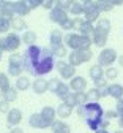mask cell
<instances>
[{
    "label": "cell",
    "mask_w": 123,
    "mask_h": 133,
    "mask_svg": "<svg viewBox=\"0 0 123 133\" xmlns=\"http://www.w3.org/2000/svg\"><path fill=\"white\" fill-rule=\"evenodd\" d=\"M77 114L81 116V117H85L87 125H89V128L93 130V131H98L101 122L104 121V111H103L101 105L92 103V102H89L84 106H79L77 108Z\"/></svg>",
    "instance_id": "1"
},
{
    "label": "cell",
    "mask_w": 123,
    "mask_h": 133,
    "mask_svg": "<svg viewBox=\"0 0 123 133\" xmlns=\"http://www.w3.org/2000/svg\"><path fill=\"white\" fill-rule=\"evenodd\" d=\"M41 54H43V48L40 46H28L25 49V52H24V70L35 76V70H37V66L40 63V59H41Z\"/></svg>",
    "instance_id": "2"
},
{
    "label": "cell",
    "mask_w": 123,
    "mask_h": 133,
    "mask_svg": "<svg viewBox=\"0 0 123 133\" xmlns=\"http://www.w3.org/2000/svg\"><path fill=\"white\" fill-rule=\"evenodd\" d=\"M55 63L54 62V54H52V49L49 48H43V54H41V59H40V63L37 66V70H35V76H44L47 73H50L52 70L55 68Z\"/></svg>",
    "instance_id": "3"
},
{
    "label": "cell",
    "mask_w": 123,
    "mask_h": 133,
    "mask_svg": "<svg viewBox=\"0 0 123 133\" xmlns=\"http://www.w3.org/2000/svg\"><path fill=\"white\" fill-rule=\"evenodd\" d=\"M49 89H50V92H54L60 100H65L69 94V84H66V82H63V81H60L59 78H54V79H50L49 81Z\"/></svg>",
    "instance_id": "4"
},
{
    "label": "cell",
    "mask_w": 123,
    "mask_h": 133,
    "mask_svg": "<svg viewBox=\"0 0 123 133\" xmlns=\"http://www.w3.org/2000/svg\"><path fill=\"white\" fill-rule=\"evenodd\" d=\"M99 14H101V10L98 6V2H84V16H85V21L89 22H95V21H99Z\"/></svg>",
    "instance_id": "5"
},
{
    "label": "cell",
    "mask_w": 123,
    "mask_h": 133,
    "mask_svg": "<svg viewBox=\"0 0 123 133\" xmlns=\"http://www.w3.org/2000/svg\"><path fill=\"white\" fill-rule=\"evenodd\" d=\"M92 57H93V52L92 51H71V52H69V56H68L69 63H71L74 68H76V66H79L81 63H85V62L92 60Z\"/></svg>",
    "instance_id": "6"
},
{
    "label": "cell",
    "mask_w": 123,
    "mask_h": 133,
    "mask_svg": "<svg viewBox=\"0 0 123 133\" xmlns=\"http://www.w3.org/2000/svg\"><path fill=\"white\" fill-rule=\"evenodd\" d=\"M117 60V51L112 48H104L98 56V65L101 66H109Z\"/></svg>",
    "instance_id": "7"
},
{
    "label": "cell",
    "mask_w": 123,
    "mask_h": 133,
    "mask_svg": "<svg viewBox=\"0 0 123 133\" xmlns=\"http://www.w3.org/2000/svg\"><path fill=\"white\" fill-rule=\"evenodd\" d=\"M55 68L57 71L60 73V76L63 79H73L76 76V68L69 63V62H65V60H59L55 63Z\"/></svg>",
    "instance_id": "8"
},
{
    "label": "cell",
    "mask_w": 123,
    "mask_h": 133,
    "mask_svg": "<svg viewBox=\"0 0 123 133\" xmlns=\"http://www.w3.org/2000/svg\"><path fill=\"white\" fill-rule=\"evenodd\" d=\"M21 43H22V38L17 35V33H8V35L5 37V46H6V51L11 52V54H13L14 51H17V49H19Z\"/></svg>",
    "instance_id": "9"
},
{
    "label": "cell",
    "mask_w": 123,
    "mask_h": 133,
    "mask_svg": "<svg viewBox=\"0 0 123 133\" xmlns=\"http://www.w3.org/2000/svg\"><path fill=\"white\" fill-rule=\"evenodd\" d=\"M65 44L68 48H71L73 51H81V44H82V35L81 33H68L65 35Z\"/></svg>",
    "instance_id": "10"
},
{
    "label": "cell",
    "mask_w": 123,
    "mask_h": 133,
    "mask_svg": "<svg viewBox=\"0 0 123 133\" xmlns=\"http://www.w3.org/2000/svg\"><path fill=\"white\" fill-rule=\"evenodd\" d=\"M68 19V16H66V11L65 10H62L60 6H54V8H52L50 10V13H49V21L50 22H54V24H63L65 21Z\"/></svg>",
    "instance_id": "11"
},
{
    "label": "cell",
    "mask_w": 123,
    "mask_h": 133,
    "mask_svg": "<svg viewBox=\"0 0 123 133\" xmlns=\"http://www.w3.org/2000/svg\"><path fill=\"white\" fill-rule=\"evenodd\" d=\"M107 37H109V32L103 30L99 27H95V32L92 35V40H93V44H96L98 48H104L107 43Z\"/></svg>",
    "instance_id": "12"
},
{
    "label": "cell",
    "mask_w": 123,
    "mask_h": 133,
    "mask_svg": "<svg viewBox=\"0 0 123 133\" xmlns=\"http://www.w3.org/2000/svg\"><path fill=\"white\" fill-rule=\"evenodd\" d=\"M69 89H71L74 94L85 92V89H87V79L84 76H74L71 81H69Z\"/></svg>",
    "instance_id": "13"
},
{
    "label": "cell",
    "mask_w": 123,
    "mask_h": 133,
    "mask_svg": "<svg viewBox=\"0 0 123 133\" xmlns=\"http://www.w3.org/2000/svg\"><path fill=\"white\" fill-rule=\"evenodd\" d=\"M21 121H22V111L17 109V108L10 109V112L6 114V122H8V125L14 128V127H17V125L21 124Z\"/></svg>",
    "instance_id": "14"
},
{
    "label": "cell",
    "mask_w": 123,
    "mask_h": 133,
    "mask_svg": "<svg viewBox=\"0 0 123 133\" xmlns=\"http://www.w3.org/2000/svg\"><path fill=\"white\" fill-rule=\"evenodd\" d=\"M28 124H30V127H33V128H49V127H50V125L43 119V116H41L40 112L32 114L30 117H28Z\"/></svg>",
    "instance_id": "15"
},
{
    "label": "cell",
    "mask_w": 123,
    "mask_h": 133,
    "mask_svg": "<svg viewBox=\"0 0 123 133\" xmlns=\"http://www.w3.org/2000/svg\"><path fill=\"white\" fill-rule=\"evenodd\" d=\"M32 87H33V92H35V94L41 95V94H44V92L49 90V81L44 79V78H38V79L33 81Z\"/></svg>",
    "instance_id": "16"
},
{
    "label": "cell",
    "mask_w": 123,
    "mask_h": 133,
    "mask_svg": "<svg viewBox=\"0 0 123 133\" xmlns=\"http://www.w3.org/2000/svg\"><path fill=\"white\" fill-rule=\"evenodd\" d=\"M40 114L43 116V119L52 127V124L55 122V117H57V109H55V108H52V106H44V108L41 109Z\"/></svg>",
    "instance_id": "17"
},
{
    "label": "cell",
    "mask_w": 123,
    "mask_h": 133,
    "mask_svg": "<svg viewBox=\"0 0 123 133\" xmlns=\"http://www.w3.org/2000/svg\"><path fill=\"white\" fill-rule=\"evenodd\" d=\"M63 35H62V30L60 29H54L49 35V41H50V49L52 48H57V46H62L63 44Z\"/></svg>",
    "instance_id": "18"
},
{
    "label": "cell",
    "mask_w": 123,
    "mask_h": 133,
    "mask_svg": "<svg viewBox=\"0 0 123 133\" xmlns=\"http://www.w3.org/2000/svg\"><path fill=\"white\" fill-rule=\"evenodd\" d=\"M16 13H14V2H5L3 3V8L0 10V16L2 18H5V19H10V21H13Z\"/></svg>",
    "instance_id": "19"
},
{
    "label": "cell",
    "mask_w": 123,
    "mask_h": 133,
    "mask_svg": "<svg viewBox=\"0 0 123 133\" xmlns=\"http://www.w3.org/2000/svg\"><path fill=\"white\" fill-rule=\"evenodd\" d=\"M50 130H52V133H71L69 125L66 122H63L62 119H59V121H55L54 124H52Z\"/></svg>",
    "instance_id": "20"
},
{
    "label": "cell",
    "mask_w": 123,
    "mask_h": 133,
    "mask_svg": "<svg viewBox=\"0 0 123 133\" xmlns=\"http://www.w3.org/2000/svg\"><path fill=\"white\" fill-rule=\"evenodd\" d=\"M30 6L27 2H14V13L17 14V18H22V16H27L30 13Z\"/></svg>",
    "instance_id": "21"
},
{
    "label": "cell",
    "mask_w": 123,
    "mask_h": 133,
    "mask_svg": "<svg viewBox=\"0 0 123 133\" xmlns=\"http://www.w3.org/2000/svg\"><path fill=\"white\" fill-rule=\"evenodd\" d=\"M109 95L114 97L117 102H123V86L121 84H111L109 86Z\"/></svg>",
    "instance_id": "22"
},
{
    "label": "cell",
    "mask_w": 123,
    "mask_h": 133,
    "mask_svg": "<svg viewBox=\"0 0 123 133\" xmlns=\"http://www.w3.org/2000/svg\"><path fill=\"white\" fill-rule=\"evenodd\" d=\"M89 75H90V79H93L95 82L99 81V79H103L104 76H106V73H104V70H103L101 65H93L92 68L89 70Z\"/></svg>",
    "instance_id": "23"
},
{
    "label": "cell",
    "mask_w": 123,
    "mask_h": 133,
    "mask_svg": "<svg viewBox=\"0 0 123 133\" xmlns=\"http://www.w3.org/2000/svg\"><path fill=\"white\" fill-rule=\"evenodd\" d=\"M77 32L81 33V35H84V37H90V35H93V32H95V25L92 22H89V21L84 19Z\"/></svg>",
    "instance_id": "24"
},
{
    "label": "cell",
    "mask_w": 123,
    "mask_h": 133,
    "mask_svg": "<svg viewBox=\"0 0 123 133\" xmlns=\"http://www.w3.org/2000/svg\"><path fill=\"white\" fill-rule=\"evenodd\" d=\"M95 87L99 90V94H101V98H104V97H107V95H109V86H107V79H99V81H96V82H95Z\"/></svg>",
    "instance_id": "25"
},
{
    "label": "cell",
    "mask_w": 123,
    "mask_h": 133,
    "mask_svg": "<svg viewBox=\"0 0 123 133\" xmlns=\"http://www.w3.org/2000/svg\"><path fill=\"white\" fill-rule=\"evenodd\" d=\"M71 112H73V108L68 106V105H65L63 102H62V105H59V108H57V116H59V117H62V119L69 117V116H71Z\"/></svg>",
    "instance_id": "26"
},
{
    "label": "cell",
    "mask_w": 123,
    "mask_h": 133,
    "mask_svg": "<svg viewBox=\"0 0 123 133\" xmlns=\"http://www.w3.org/2000/svg\"><path fill=\"white\" fill-rule=\"evenodd\" d=\"M30 86H32V84H30V79H28L27 76H24V75L16 79V89H17V90H27Z\"/></svg>",
    "instance_id": "27"
},
{
    "label": "cell",
    "mask_w": 123,
    "mask_h": 133,
    "mask_svg": "<svg viewBox=\"0 0 123 133\" xmlns=\"http://www.w3.org/2000/svg\"><path fill=\"white\" fill-rule=\"evenodd\" d=\"M21 38H22V43H25L28 46H35V41H37V33L32 32V30H27V32H24V35Z\"/></svg>",
    "instance_id": "28"
},
{
    "label": "cell",
    "mask_w": 123,
    "mask_h": 133,
    "mask_svg": "<svg viewBox=\"0 0 123 133\" xmlns=\"http://www.w3.org/2000/svg\"><path fill=\"white\" fill-rule=\"evenodd\" d=\"M11 89L10 86V79H8V75L6 73H0V92L5 94Z\"/></svg>",
    "instance_id": "29"
},
{
    "label": "cell",
    "mask_w": 123,
    "mask_h": 133,
    "mask_svg": "<svg viewBox=\"0 0 123 133\" xmlns=\"http://www.w3.org/2000/svg\"><path fill=\"white\" fill-rule=\"evenodd\" d=\"M69 13H71L73 16H81L84 14V2H73L71 3V8H69Z\"/></svg>",
    "instance_id": "30"
},
{
    "label": "cell",
    "mask_w": 123,
    "mask_h": 133,
    "mask_svg": "<svg viewBox=\"0 0 123 133\" xmlns=\"http://www.w3.org/2000/svg\"><path fill=\"white\" fill-rule=\"evenodd\" d=\"M11 27L14 29V30H25L27 29V24H25V21L22 19V18H17V16H16V18L11 21ZM27 32V30H25Z\"/></svg>",
    "instance_id": "31"
},
{
    "label": "cell",
    "mask_w": 123,
    "mask_h": 133,
    "mask_svg": "<svg viewBox=\"0 0 123 133\" xmlns=\"http://www.w3.org/2000/svg\"><path fill=\"white\" fill-rule=\"evenodd\" d=\"M22 71H24V66H19V65H10V63H8V75H10V76L19 78V76H22Z\"/></svg>",
    "instance_id": "32"
},
{
    "label": "cell",
    "mask_w": 123,
    "mask_h": 133,
    "mask_svg": "<svg viewBox=\"0 0 123 133\" xmlns=\"http://www.w3.org/2000/svg\"><path fill=\"white\" fill-rule=\"evenodd\" d=\"M8 63H10V65H19V66H24V56H21V54H10Z\"/></svg>",
    "instance_id": "33"
},
{
    "label": "cell",
    "mask_w": 123,
    "mask_h": 133,
    "mask_svg": "<svg viewBox=\"0 0 123 133\" xmlns=\"http://www.w3.org/2000/svg\"><path fill=\"white\" fill-rule=\"evenodd\" d=\"M3 100H5L6 103L16 102V100H17V89H13V87H11L8 92H5V94H3Z\"/></svg>",
    "instance_id": "34"
},
{
    "label": "cell",
    "mask_w": 123,
    "mask_h": 133,
    "mask_svg": "<svg viewBox=\"0 0 123 133\" xmlns=\"http://www.w3.org/2000/svg\"><path fill=\"white\" fill-rule=\"evenodd\" d=\"M87 97H89V102L98 103V100L101 98V94H99V90H98L96 87H93V89H89V92H87Z\"/></svg>",
    "instance_id": "35"
},
{
    "label": "cell",
    "mask_w": 123,
    "mask_h": 133,
    "mask_svg": "<svg viewBox=\"0 0 123 133\" xmlns=\"http://www.w3.org/2000/svg\"><path fill=\"white\" fill-rule=\"evenodd\" d=\"M76 95V105L77 106H84L89 103V97H87V92H77Z\"/></svg>",
    "instance_id": "36"
},
{
    "label": "cell",
    "mask_w": 123,
    "mask_h": 133,
    "mask_svg": "<svg viewBox=\"0 0 123 133\" xmlns=\"http://www.w3.org/2000/svg\"><path fill=\"white\" fill-rule=\"evenodd\" d=\"M52 54L55 57H65V56H69L68 51H66V46H57V48H52Z\"/></svg>",
    "instance_id": "37"
},
{
    "label": "cell",
    "mask_w": 123,
    "mask_h": 133,
    "mask_svg": "<svg viewBox=\"0 0 123 133\" xmlns=\"http://www.w3.org/2000/svg\"><path fill=\"white\" fill-rule=\"evenodd\" d=\"M98 6L101 11H111L114 8V3L112 0H101V2H98Z\"/></svg>",
    "instance_id": "38"
},
{
    "label": "cell",
    "mask_w": 123,
    "mask_h": 133,
    "mask_svg": "<svg viewBox=\"0 0 123 133\" xmlns=\"http://www.w3.org/2000/svg\"><path fill=\"white\" fill-rule=\"evenodd\" d=\"M11 29V21L10 19H5L0 16V33H5Z\"/></svg>",
    "instance_id": "39"
},
{
    "label": "cell",
    "mask_w": 123,
    "mask_h": 133,
    "mask_svg": "<svg viewBox=\"0 0 123 133\" xmlns=\"http://www.w3.org/2000/svg\"><path fill=\"white\" fill-rule=\"evenodd\" d=\"M96 27H99V29H103V30H106V32H111V21L106 19V18H103V19L98 21Z\"/></svg>",
    "instance_id": "40"
},
{
    "label": "cell",
    "mask_w": 123,
    "mask_h": 133,
    "mask_svg": "<svg viewBox=\"0 0 123 133\" xmlns=\"http://www.w3.org/2000/svg\"><path fill=\"white\" fill-rule=\"evenodd\" d=\"M63 103L65 105H68V106H71V108H74V106H77L76 105V95H74V92H71L65 100H63Z\"/></svg>",
    "instance_id": "41"
},
{
    "label": "cell",
    "mask_w": 123,
    "mask_h": 133,
    "mask_svg": "<svg viewBox=\"0 0 123 133\" xmlns=\"http://www.w3.org/2000/svg\"><path fill=\"white\" fill-rule=\"evenodd\" d=\"M71 0H60V2H55V5L57 6H60L62 10H65V11H69V8H71Z\"/></svg>",
    "instance_id": "42"
},
{
    "label": "cell",
    "mask_w": 123,
    "mask_h": 133,
    "mask_svg": "<svg viewBox=\"0 0 123 133\" xmlns=\"http://www.w3.org/2000/svg\"><path fill=\"white\" fill-rule=\"evenodd\" d=\"M117 76H118V70L114 68V66H109V68L106 70V78L107 79H115Z\"/></svg>",
    "instance_id": "43"
},
{
    "label": "cell",
    "mask_w": 123,
    "mask_h": 133,
    "mask_svg": "<svg viewBox=\"0 0 123 133\" xmlns=\"http://www.w3.org/2000/svg\"><path fill=\"white\" fill-rule=\"evenodd\" d=\"M60 27L63 29V30H71V29H74V19H66L63 24H60Z\"/></svg>",
    "instance_id": "44"
},
{
    "label": "cell",
    "mask_w": 123,
    "mask_h": 133,
    "mask_svg": "<svg viewBox=\"0 0 123 133\" xmlns=\"http://www.w3.org/2000/svg\"><path fill=\"white\" fill-rule=\"evenodd\" d=\"M27 3H28L30 10H35L38 6H43V0H27Z\"/></svg>",
    "instance_id": "45"
},
{
    "label": "cell",
    "mask_w": 123,
    "mask_h": 133,
    "mask_svg": "<svg viewBox=\"0 0 123 133\" xmlns=\"http://www.w3.org/2000/svg\"><path fill=\"white\" fill-rule=\"evenodd\" d=\"M114 117H118V114H117L115 109H111V111H106V112H104V119L111 121V119H114Z\"/></svg>",
    "instance_id": "46"
},
{
    "label": "cell",
    "mask_w": 123,
    "mask_h": 133,
    "mask_svg": "<svg viewBox=\"0 0 123 133\" xmlns=\"http://www.w3.org/2000/svg\"><path fill=\"white\" fill-rule=\"evenodd\" d=\"M0 112H10V103H6L5 100H2V102H0Z\"/></svg>",
    "instance_id": "47"
},
{
    "label": "cell",
    "mask_w": 123,
    "mask_h": 133,
    "mask_svg": "<svg viewBox=\"0 0 123 133\" xmlns=\"http://www.w3.org/2000/svg\"><path fill=\"white\" fill-rule=\"evenodd\" d=\"M115 111H117V114H118V119H123V102H117Z\"/></svg>",
    "instance_id": "48"
},
{
    "label": "cell",
    "mask_w": 123,
    "mask_h": 133,
    "mask_svg": "<svg viewBox=\"0 0 123 133\" xmlns=\"http://www.w3.org/2000/svg\"><path fill=\"white\" fill-rule=\"evenodd\" d=\"M55 6V2H52V0H44V2H43V8H46V10H52V8H54Z\"/></svg>",
    "instance_id": "49"
},
{
    "label": "cell",
    "mask_w": 123,
    "mask_h": 133,
    "mask_svg": "<svg viewBox=\"0 0 123 133\" xmlns=\"http://www.w3.org/2000/svg\"><path fill=\"white\" fill-rule=\"evenodd\" d=\"M82 21H84V19H81V18H76V19H74V29H76V30H79V27H81Z\"/></svg>",
    "instance_id": "50"
},
{
    "label": "cell",
    "mask_w": 123,
    "mask_h": 133,
    "mask_svg": "<svg viewBox=\"0 0 123 133\" xmlns=\"http://www.w3.org/2000/svg\"><path fill=\"white\" fill-rule=\"evenodd\" d=\"M6 51V46H5V38H0V52Z\"/></svg>",
    "instance_id": "51"
},
{
    "label": "cell",
    "mask_w": 123,
    "mask_h": 133,
    "mask_svg": "<svg viewBox=\"0 0 123 133\" xmlns=\"http://www.w3.org/2000/svg\"><path fill=\"white\" fill-rule=\"evenodd\" d=\"M10 133H24V130H22V128H19V127H14V128H11V130H10Z\"/></svg>",
    "instance_id": "52"
},
{
    "label": "cell",
    "mask_w": 123,
    "mask_h": 133,
    "mask_svg": "<svg viewBox=\"0 0 123 133\" xmlns=\"http://www.w3.org/2000/svg\"><path fill=\"white\" fill-rule=\"evenodd\" d=\"M114 6H118V5H123V0H112Z\"/></svg>",
    "instance_id": "53"
},
{
    "label": "cell",
    "mask_w": 123,
    "mask_h": 133,
    "mask_svg": "<svg viewBox=\"0 0 123 133\" xmlns=\"http://www.w3.org/2000/svg\"><path fill=\"white\" fill-rule=\"evenodd\" d=\"M118 63H120V66H123V54L118 57Z\"/></svg>",
    "instance_id": "54"
},
{
    "label": "cell",
    "mask_w": 123,
    "mask_h": 133,
    "mask_svg": "<svg viewBox=\"0 0 123 133\" xmlns=\"http://www.w3.org/2000/svg\"><path fill=\"white\" fill-rule=\"evenodd\" d=\"M118 125H120V127L123 128V119H118Z\"/></svg>",
    "instance_id": "55"
},
{
    "label": "cell",
    "mask_w": 123,
    "mask_h": 133,
    "mask_svg": "<svg viewBox=\"0 0 123 133\" xmlns=\"http://www.w3.org/2000/svg\"><path fill=\"white\" fill-rule=\"evenodd\" d=\"M3 3H5V2H2V0H0V10L3 8Z\"/></svg>",
    "instance_id": "56"
},
{
    "label": "cell",
    "mask_w": 123,
    "mask_h": 133,
    "mask_svg": "<svg viewBox=\"0 0 123 133\" xmlns=\"http://www.w3.org/2000/svg\"><path fill=\"white\" fill-rule=\"evenodd\" d=\"M114 133H123V130H117V131H114Z\"/></svg>",
    "instance_id": "57"
},
{
    "label": "cell",
    "mask_w": 123,
    "mask_h": 133,
    "mask_svg": "<svg viewBox=\"0 0 123 133\" xmlns=\"http://www.w3.org/2000/svg\"><path fill=\"white\" fill-rule=\"evenodd\" d=\"M0 60H2V52H0Z\"/></svg>",
    "instance_id": "58"
},
{
    "label": "cell",
    "mask_w": 123,
    "mask_h": 133,
    "mask_svg": "<svg viewBox=\"0 0 123 133\" xmlns=\"http://www.w3.org/2000/svg\"><path fill=\"white\" fill-rule=\"evenodd\" d=\"M0 95H3V94H2V92H0Z\"/></svg>",
    "instance_id": "59"
}]
</instances>
